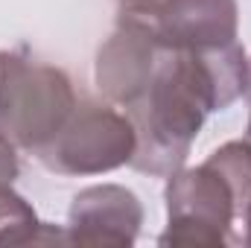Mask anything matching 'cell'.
<instances>
[{
	"mask_svg": "<svg viewBox=\"0 0 251 248\" xmlns=\"http://www.w3.org/2000/svg\"><path fill=\"white\" fill-rule=\"evenodd\" d=\"M249 56L240 41L207 50L164 47L149 88L123 108L137 131L131 170L167 178L184 167L207 114L249 91Z\"/></svg>",
	"mask_w": 251,
	"mask_h": 248,
	"instance_id": "1",
	"label": "cell"
},
{
	"mask_svg": "<svg viewBox=\"0 0 251 248\" xmlns=\"http://www.w3.org/2000/svg\"><path fill=\"white\" fill-rule=\"evenodd\" d=\"M167 228L158 246L225 248L251 201V143L228 140L199 167L167 175Z\"/></svg>",
	"mask_w": 251,
	"mask_h": 248,
	"instance_id": "2",
	"label": "cell"
},
{
	"mask_svg": "<svg viewBox=\"0 0 251 248\" xmlns=\"http://www.w3.org/2000/svg\"><path fill=\"white\" fill-rule=\"evenodd\" d=\"M76 105L79 94L62 67L21 50H0V134L15 149L41 152Z\"/></svg>",
	"mask_w": 251,
	"mask_h": 248,
	"instance_id": "3",
	"label": "cell"
},
{
	"mask_svg": "<svg viewBox=\"0 0 251 248\" xmlns=\"http://www.w3.org/2000/svg\"><path fill=\"white\" fill-rule=\"evenodd\" d=\"M134 149L137 131L126 111L108 99L79 97L70 120L35 158L56 175H102L128 167Z\"/></svg>",
	"mask_w": 251,
	"mask_h": 248,
	"instance_id": "4",
	"label": "cell"
},
{
	"mask_svg": "<svg viewBox=\"0 0 251 248\" xmlns=\"http://www.w3.org/2000/svg\"><path fill=\"white\" fill-rule=\"evenodd\" d=\"M161 53L164 44L158 41L146 15L120 12L114 32L102 41L94 64V79L100 94L108 102L128 108L149 88Z\"/></svg>",
	"mask_w": 251,
	"mask_h": 248,
	"instance_id": "5",
	"label": "cell"
},
{
	"mask_svg": "<svg viewBox=\"0 0 251 248\" xmlns=\"http://www.w3.org/2000/svg\"><path fill=\"white\" fill-rule=\"evenodd\" d=\"M143 228L140 198L120 184H94L73 196L64 243L128 248Z\"/></svg>",
	"mask_w": 251,
	"mask_h": 248,
	"instance_id": "6",
	"label": "cell"
},
{
	"mask_svg": "<svg viewBox=\"0 0 251 248\" xmlns=\"http://www.w3.org/2000/svg\"><path fill=\"white\" fill-rule=\"evenodd\" d=\"M140 15H146L158 41L170 50L222 47L237 41L240 32L237 0H161Z\"/></svg>",
	"mask_w": 251,
	"mask_h": 248,
	"instance_id": "7",
	"label": "cell"
},
{
	"mask_svg": "<svg viewBox=\"0 0 251 248\" xmlns=\"http://www.w3.org/2000/svg\"><path fill=\"white\" fill-rule=\"evenodd\" d=\"M21 173L15 143L0 134V246H24L41 240V222L32 204L15 193V178Z\"/></svg>",
	"mask_w": 251,
	"mask_h": 248,
	"instance_id": "8",
	"label": "cell"
},
{
	"mask_svg": "<svg viewBox=\"0 0 251 248\" xmlns=\"http://www.w3.org/2000/svg\"><path fill=\"white\" fill-rule=\"evenodd\" d=\"M120 3V12H149V9H155L161 0H117Z\"/></svg>",
	"mask_w": 251,
	"mask_h": 248,
	"instance_id": "9",
	"label": "cell"
},
{
	"mask_svg": "<svg viewBox=\"0 0 251 248\" xmlns=\"http://www.w3.org/2000/svg\"><path fill=\"white\" fill-rule=\"evenodd\" d=\"M243 225H246V237H243V243L251 246V201H249V207H246V213H243Z\"/></svg>",
	"mask_w": 251,
	"mask_h": 248,
	"instance_id": "10",
	"label": "cell"
},
{
	"mask_svg": "<svg viewBox=\"0 0 251 248\" xmlns=\"http://www.w3.org/2000/svg\"><path fill=\"white\" fill-rule=\"evenodd\" d=\"M249 70H251V59H249ZM246 97H249V102H251V73H249V91H246ZM246 140L251 143V117H249V128H246Z\"/></svg>",
	"mask_w": 251,
	"mask_h": 248,
	"instance_id": "11",
	"label": "cell"
}]
</instances>
